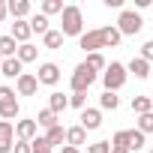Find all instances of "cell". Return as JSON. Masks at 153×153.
Returning a JSON list of instances; mask_svg holds the SVG:
<instances>
[{"label": "cell", "mask_w": 153, "mask_h": 153, "mask_svg": "<svg viewBox=\"0 0 153 153\" xmlns=\"http://www.w3.org/2000/svg\"><path fill=\"white\" fill-rule=\"evenodd\" d=\"M18 93H15V87H6V84H0V105H6V102H12Z\"/></svg>", "instance_id": "34"}, {"label": "cell", "mask_w": 153, "mask_h": 153, "mask_svg": "<svg viewBox=\"0 0 153 153\" xmlns=\"http://www.w3.org/2000/svg\"><path fill=\"white\" fill-rule=\"evenodd\" d=\"M99 30H102V45H105V48H117V45H120L123 33L117 30V24H108V27H99Z\"/></svg>", "instance_id": "16"}, {"label": "cell", "mask_w": 153, "mask_h": 153, "mask_svg": "<svg viewBox=\"0 0 153 153\" xmlns=\"http://www.w3.org/2000/svg\"><path fill=\"white\" fill-rule=\"evenodd\" d=\"M6 15H9V6L3 3V0H0V24H3V18H6Z\"/></svg>", "instance_id": "39"}, {"label": "cell", "mask_w": 153, "mask_h": 153, "mask_svg": "<svg viewBox=\"0 0 153 153\" xmlns=\"http://www.w3.org/2000/svg\"><path fill=\"white\" fill-rule=\"evenodd\" d=\"M150 81H153V72H150Z\"/></svg>", "instance_id": "43"}, {"label": "cell", "mask_w": 153, "mask_h": 153, "mask_svg": "<svg viewBox=\"0 0 153 153\" xmlns=\"http://www.w3.org/2000/svg\"><path fill=\"white\" fill-rule=\"evenodd\" d=\"M18 54V42L12 39V33H6V36H0V57H15Z\"/></svg>", "instance_id": "20"}, {"label": "cell", "mask_w": 153, "mask_h": 153, "mask_svg": "<svg viewBox=\"0 0 153 153\" xmlns=\"http://www.w3.org/2000/svg\"><path fill=\"white\" fill-rule=\"evenodd\" d=\"M15 147V123L0 120V153H12Z\"/></svg>", "instance_id": "9"}, {"label": "cell", "mask_w": 153, "mask_h": 153, "mask_svg": "<svg viewBox=\"0 0 153 153\" xmlns=\"http://www.w3.org/2000/svg\"><path fill=\"white\" fill-rule=\"evenodd\" d=\"M63 9H66L63 0H42V6H39V12L48 15V18H51V15H63Z\"/></svg>", "instance_id": "26"}, {"label": "cell", "mask_w": 153, "mask_h": 153, "mask_svg": "<svg viewBox=\"0 0 153 153\" xmlns=\"http://www.w3.org/2000/svg\"><path fill=\"white\" fill-rule=\"evenodd\" d=\"M36 123H39V129H45V132H48V129H54V126H60V123H57V114H54L51 108H42V111H39V117H36Z\"/></svg>", "instance_id": "23"}, {"label": "cell", "mask_w": 153, "mask_h": 153, "mask_svg": "<svg viewBox=\"0 0 153 153\" xmlns=\"http://www.w3.org/2000/svg\"><path fill=\"white\" fill-rule=\"evenodd\" d=\"M147 153H153V147H150V150H147Z\"/></svg>", "instance_id": "44"}, {"label": "cell", "mask_w": 153, "mask_h": 153, "mask_svg": "<svg viewBox=\"0 0 153 153\" xmlns=\"http://www.w3.org/2000/svg\"><path fill=\"white\" fill-rule=\"evenodd\" d=\"M135 129H141L144 135H150V132H153V111H150V114H141V117H138V126H135Z\"/></svg>", "instance_id": "31"}, {"label": "cell", "mask_w": 153, "mask_h": 153, "mask_svg": "<svg viewBox=\"0 0 153 153\" xmlns=\"http://www.w3.org/2000/svg\"><path fill=\"white\" fill-rule=\"evenodd\" d=\"M21 114V105H18V99H12V102H6V105H0V120H15Z\"/></svg>", "instance_id": "27"}, {"label": "cell", "mask_w": 153, "mask_h": 153, "mask_svg": "<svg viewBox=\"0 0 153 153\" xmlns=\"http://www.w3.org/2000/svg\"><path fill=\"white\" fill-rule=\"evenodd\" d=\"M12 153H33V141H15Z\"/></svg>", "instance_id": "36"}, {"label": "cell", "mask_w": 153, "mask_h": 153, "mask_svg": "<svg viewBox=\"0 0 153 153\" xmlns=\"http://www.w3.org/2000/svg\"><path fill=\"white\" fill-rule=\"evenodd\" d=\"M66 144H72V147H78V150H81V147L87 144V129H84L81 123L69 126V129H66Z\"/></svg>", "instance_id": "14"}, {"label": "cell", "mask_w": 153, "mask_h": 153, "mask_svg": "<svg viewBox=\"0 0 153 153\" xmlns=\"http://www.w3.org/2000/svg\"><path fill=\"white\" fill-rule=\"evenodd\" d=\"M99 108H102V111H117V108H120V96L111 93V90H102V96H99Z\"/></svg>", "instance_id": "22"}, {"label": "cell", "mask_w": 153, "mask_h": 153, "mask_svg": "<svg viewBox=\"0 0 153 153\" xmlns=\"http://www.w3.org/2000/svg\"><path fill=\"white\" fill-rule=\"evenodd\" d=\"M33 153H54V150L48 147V141H45V135H39V138L33 141Z\"/></svg>", "instance_id": "35"}, {"label": "cell", "mask_w": 153, "mask_h": 153, "mask_svg": "<svg viewBox=\"0 0 153 153\" xmlns=\"http://www.w3.org/2000/svg\"><path fill=\"white\" fill-rule=\"evenodd\" d=\"M96 78H99V75H96L87 63H78V66H75V72H72V78H69V87H72V93H87Z\"/></svg>", "instance_id": "3"}, {"label": "cell", "mask_w": 153, "mask_h": 153, "mask_svg": "<svg viewBox=\"0 0 153 153\" xmlns=\"http://www.w3.org/2000/svg\"><path fill=\"white\" fill-rule=\"evenodd\" d=\"M111 147H123V150H129V129H120V132H114V138H111Z\"/></svg>", "instance_id": "30"}, {"label": "cell", "mask_w": 153, "mask_h": 153, "mask_svg": "<svg viewBox=\"0 0 153 153\" xmlns=\"http://www.w3.org/2000/svg\"><path fill=\"white\" fill-rule=\"evenodd\" d=\"M48 108H51L54 114H60V111H66V108H69V96H63L60 90H54V93L48 96Z\"/></svg>", "instance_id": "21"}, {"label": "cell", "mask_w": 153, "mask_h": 153, "mask_svg": "<svg viewBox=\"0 0 153 153\" xmlns=\"http://www.w3.org/2000/svg\"><path fill=\"white\" fill-rule=\"evenodd\" d=\"M9 15L15 18V21H30V15H33V3L30 0H9Z\"/></svg>", "instance_id": "10"}, {"label": "cell", "mask_w": 153, "mask_h": 153, "mask_svg": "<svg viewBox=\"0 0 153 153\" xmlns=\"http://www.w3.org/2000/svg\"><path fill=\"white\" fill-rule=\"evenodd\" d=\"M15 138H18V141H36V138H39V123L30 120V117L15 120Z\"/></svg>", "instance_id": "5"}, {"label": "cell", "mask_w": 153, "mask_h": 153, "mask_svg": "<svg viewBox=\"0 0 153 153\" xmlns=\"http://www.w3.org/2000/svg\"><path fill=\"white\" fill-rule=\"evenodd\" d=\"M78 123H81L87 132L99 129V126H102V108H84V111H81V117H78Z\"/></svg>", "instance_id": "11"}, {"label": "cell", "mask_w": 153, "mask_h": 153, "mask_svg": "<svg viewBox=\"0 0 153 153\" xmlns=\"http://www.w3.org/2000/svg\"><path fill=\"white\" fill-rule=\"evenodd\" d=\"M60 153H81V150H78V147H72V144H63Z\"/></svg>", "instance_id": "40"}, {"label": "cell", "mask_w": 153, "mask_h": 153, "mask_svg": "<svg viewBox=\"0 0 153 153\" xmlns=\"http://www.w3.org/2000/svg\"><path fill=\"white\" fill-rule=\"evenodd\" d=\"M63 39H66V36H63L60 30H54V27H51V30L42 36V48H51V51H57V48H63Z\"/></svg>", "instance_id": "18"}, {"label": "cell", "mask_w": 153, "mask_h": 153, "mask_svg": "<svg viewBox=\"0 0 153 153\" xmlns=\"http://www.w3.org/2000/svg\"><path fill=\"white\" fill-rule=\"evenodd\" d=\"M0 66H3V57H0Z\"/></svg>", "instance_id": "42"}, {"label": "cell", "mask_w": 153, "mask_h": 153, "mask_svg": "<svg viewBox=\"0 0 153 153\" xmlns=\"http://www.w3.org/2000/svg\"><path fill=\"white\" fill-rule=\"evenodd\" d=\"M84 63H87V66H90V69H93L96 75L108 69V60L102 57V51H96V54H87V60H84Z\"/></svg>", "instance_id": "28"}, {"label": "cell", "mask_w": 153, "mask_h": 153, "mask_svg": "<svg viewBox=\"0 0 153 153\" xmlns=\"http://www.w3.org/2000/svg\"><path fill=\"white\" fill-rule=\"evenodd\" d=\"M69 105L78 108V111H84V108H87V93H72V96H69Z\"/></svg>", "instance_id": "32"}, {"label": "cell", "mask_w": 153, "mask_h": 153, "mask_svg": "<svg viewBox=\"0 0 153 153\" xmlns=\"http://www.w3.org/2000/svg\"><path fill=\"white\" fill-rule=\"evenodd\" d=\"M30 36H33L30 21H15V24H12V39H15L18 45H27V42H30Z\"/></svg>", "instance_id": "15"}, {"label": "cell", "mask_w": 153, "mask_h": 153, "mask_svg": "<svg viewBox=\"0 0 153 153\" xmlns=\"http://www.w3.org/2000/svg\"><path fill=\"white\" fill-rule=\"evenodd\" d=\"M126 69H129V75H135V78H150V72H153V63H147V60L138 54V57H132V60L126 63Z\"/></svg>", "instance_id": "12"}, {"label": "cell", "mask_w": 153, "mask_h": 153, "mask_svg": "<svg viewBox=\"0 0 153 153\" xmlns=\"http://www.w3.org/2000/svg\"><path fill=\"white\" fill-rule=\"evenodd\" d=\"M87 153H111V141H93L87 144Z\"/></svg>", "instance_id": "33"}, {"label": "cell", "mask_w": 153, "mask_h": 153, "mask_svg": "<svg viewBox=\"0 0 153 153\" xmlns=\"http://www.w3.org/2000/svg\"><path fill=\"white\" fill-rule=\"evenodd\" d=\"M78 48H84L87 54H96V51H102L105 45H102V30L96 27V30H84V36L78 39Z\"/></svg>", "instance_id": "6"}, {"label": "cell", "mask_w": 153, "mask_h": 153, "mask_svg": "<svg viewBox=\"0 0 153 153\" xmlns=\"http://www.w3.org/2000/svg\"><path fill=\"white\" fill-rule=\"evenodd\" d=\"M36 90H39V78L33 72H24L21 78L15 81V93L18 96H36Z\"/></svg>", "instance_id": "8"}, {"label": "cell", "mask_w": 153, "mask_h": 153, "mask_svg": "<svg viewBox=\"0 0 153 153\" xmlns=\"http://www.w3.org/2000/svg\"><path fill=\"white\" fill-rule=\"evenodd\" d=\"M141 27H144V18H141L135 9H123V12L117 15V30H120L123 36H135V33H141Z\"/></svg>", "instance_id": "4"}, {"label": "cell", "mask_w": 153, "mask_h": 153, "mask_svg": "<svg viewBox=\"0 0 153 153\" xmlns=\"http://www.w3.org/2000/svg\"><path fill=\"white\" fill-rule=\"evenodd\" d=\"M144 144H147V135H144L141 129H129V153H132V150H141Z\"/></svg>", "instance_id": "29"}, {"label": "cell", "mask_w": 153, "mask_h": 153, "mask_svg": "<svg viewBox=\"0 0 153 153\" xmlns=\"http://www.w3.org/2000/svg\"><path fill=\"white\" fill-rule=\"evenodd\" d=\"M129 105H132V111H135L138 117L153 111V99H150V96H141V93H138V96H132V102H129Z\"/></svg>", "instance_id": "19"}, {"label": "cell", "mask_w": 153, "mask_h": 153, "mask_svg": "<svg viewBox=\"0 0 153 153\" xmlns=\"http://www.w3.org/2000/svg\"><path fill=\"white\" fill-rule=\"evenodd\" d=\"M126 78H129V69H126L123 63H117V60H111L108 69L102 72V84H105V90H111V93H117V90L126 84Z\"/></svg>", "instance_id": "2"}, {"label": "cell", "mask_w": 153, "mask_h": 153, "mask_svg": "<svg viewBox=\"0 0 153 153\" xmlns=\"http://www.w3.org/2000/svg\"><path fill=\"white\" fill-rule=\"evenodd\" d=\"M0 75H3V78H21V75H24V63L18 60V57H6L3 60V66H0Z\"/></svg>", "instance_id": "13"}, {"label": "cell", "mask_w": 153, "mask_h": 153, "mask_svg": "<svg viewBox=\"0 0 153 153\" xmlns=\"http://www.w3.org/2000/svg\"><path fill=\"white\" fill-rule=\"evenodd\" d=\"M45 141H48V147H51V150H54L57 144H66V129H63V126L48 129V132H45Z\"/></svg>", "instance_id": "25"}, {"label": "cell", "mask_w": 153, "mask_h": 153, "mask_svg": "<svg viewBox=\"0 0 153 153\" xmlns=\"http://www.w3.org/2000/svg\"><path fill=\"white\" fill-rule=\"evenodd\" d=\"M102 3H105L108 9H120V12H123V0H102Z\"/></svg>", "instance_id": "38"}, {"label": "cell", "mask_w": 153, "mask_h": 153, "mask_svg": "<svg viewBox=\"0 0 153 153\" xmlns=\"http://www.w3.org/2000/svg\"><path fill=\"white\" fill-rule=\"evenodd\" d=\"M21 63H33L36 57H39V48L33 45V42H27V45H18V54H15Z\"/></svg>", "instance_id": "24"}, {"label": "cell", "mask_w": 153, "mask_h": 153, "mask_svg": "<svg viewBox=\"0 0 153 153\" xmlns=\"http://www.w3.org/2000/svg\"><path fill=\"white\" fill-rule=\"evenodd\" d=\"M30 30H33V33H39V36H45V33L51 30V21H48V15H42V12H33V15H30Z\"/></svg>", "instance_id": "17"}, {"label": "cell", "mask_w": 153, "mask_h": 153, "mask_svg": "<svg viewBox=\"0 0 153 153\" xmlns=\"http://www.w3.org/2000/svg\"><path fill=\"white\" fill-rule=\"evenodd\" d=\"M60 18H63V21H60V33H63V36H75V39L84 36V12H81V6L69 3Z\"/></svg>", "instance_id": "1"}, {"label": "cell", "mask_w": 153, "mask_h": 153, "mask_svg": "<svg viewBox=\"0 0 153 153\" xmlns=\"http://www.w3.org/2000/svg\"><path fill=\"white\" fill-rule=\"evenodd\" d=\"M111 153H129V150H123V147H111Z\"/></svg>", "instance_id": "41"}, {"label": "cell", "mask_w": 153, "mask_h": 153, "mask_svg": "<svg viewBox=\"0 0 153 153\" xmlns=\"http://www.w3.org/2000/svg\"><path fill=\"white\" fill-rule=\"evenodd\" d=\"M36 78H39V84H45V87H54V84L60 81V66H57V63H39Z\"/></svg>", "instance_id": "7"}, {"label": "cell", "mask_w": 153, "mask_h": 153, "mask_svg": "<svg viewBox=\"0 0 153 153\" xmlns=\"http://www.w3.org/2000/svg\"><path fill=\"white\" fill-rule=\"evenodd\" d=\"M141 57H144L147 63H153V39H147V42L141 45Z\"/></svg>", "instance_id": "37"}]
</instances>
